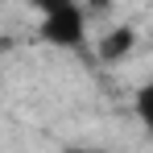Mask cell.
I'll list each match as a JSON object with an SVG mask.
<instances>
[{
	"mask_svg": "<svg viewBox=\"0 0 153 153\" xmlns=\"http://www.w3.org/2000/svg\"><path fill=\"white\" fill-rule=\"evenodd\" d=\"M132 112H137V120L145 124V132L153 137V79L141 83V91H137V100H132Z\"/></svg>",
	"mask_w": 153,
	"mask_h": 153,
	"instance_id": "cell-3",
	"label": "cell"
},
{
	"mask_svg": "<svg viewBox=\"0 0 153 153\" xmlns=\"http://www.w3.org/2000/svg\"><path fill=\"white\" fill-rule=\"evenodd\" d=\"M21 4L37 8V13H50V8H58V4H66V0H21Z\"/></svg>",
	"mask_w": 153,
	"mask_h": 153,
	"instance_id": "cell-4",
	"label": "cell"
},
{
	"mask_svg": "<svg viewBox=\"0 0 153 153\" xmlns=\"http://www.w3.org/2000/svg\"><path fill=\"white\" fill-rule=\"evenodd\" d=\"M132 46H137V33H132L128 25H120V29H112V33H103V37H100L95 54H100V62H120V58H128Z\"/></svg>",
	"mask_w": 153,
	"mask_h": 153,
	"instance_id": "cell-2",
	"label": "cell"
},
{
	"mask_svg": "<svg viewBox=\"0 0 153 153\" xmlns=\"http://www.w3.org/2000/svg\"><path fill=\"white\" fill-rule=\"evenodd\" d=\"M37 33L54 50H79L87 42V13H83V4L66 0V4L50 8V13H42V29Z\"/></svg>",
	"mask_w": 153,
	"mask_h": 153,
	"instance_id": "cell-1",
	"label": "cell"
},
{
	"mask_svg": "<svg viewBox=\"0 0 153 153\" xmlns=\"http://www.w3.org/2000/svg\"><path fill=\"white\" fill-rule=\"evenodd\" d=\"M62 153H108V149H95V145H71V149H62Z\"/></svg>",
	"mask_w": 153,
	"mask_h": 153,
	"instance_id": "cell-5",
	"label": "cell"
}]
</instances>
